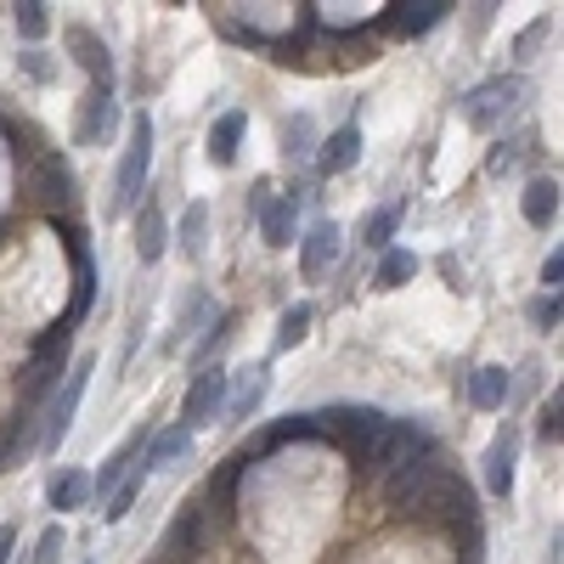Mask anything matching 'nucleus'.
<instances>
[{
	"label": "nucleus",
	"instance_id": "nucleus-1",
	"mask_svg": "<svg viewBox=\"0 0 564 564\" xmlns=\"http://www.w3.org/2000/svg\"><path fill=\"white\" fill-rule=\"evenodd\" d=\"M384 486H390V508L406 513V520L417 513V520H441V525L475 531V491H468L435 452L412 457L401 475H390Z\"/></svg>",
	"mask_w": 564,
	"mask_h": 564
},
{
	"label": "nucleus",
	"instance_id": "nucleus-2",
	"mask_svg": "<svg viewBox=\"0 0 564 564\" xmlns=\"http://www.w3.org/2000/svg\"><path fill=\"white\" fill-rule=\"evenodd\" d=\"M423 452H435V441H430V430H417V423H384L379 430V441H372L356 463L367 468V475H379V480H390V475H401V468L412 463V457H423Z\"/></svg>",
	"mask_w": 564,
	"mask_h": 564
},
{
	"label": "nucleus",
	"instance_id": "nucleus-3",
	"mask_svg": "<svg viewBox=\"0 0 564 564\" xmlns=\"http://www.w3.org/2000/svg\"><path fill=\"white\" fill-rule=\"evenodd\" d=\"M148 170H153V119L135 113V119H130V141H124V159H119L113 215H124V209L141 204V193H148Z\"/></svg>",
	"mask_w": 564,
	"mask_h": 564
},
{
	"label": "nucleus",
	"instance_id": "nucleus-4",
	"mask_svg": "<svg viewBox=\"0 0 564 564\" xmlns=\"http://www.w3.org/2000/svg\"><path fill=\"white\" fill-rule=\"evenodd\" d=\"M90 356H79L68 372H63V390L52 395V406H45V417H40V446L45 452H57L63 441H68V430H74V412H79V401H85V384H90Z\"/></svg>",
	"mask_w": 564,
	"mask_h": 564
},
{
	"label": "nucleus",
	"instance_id": "nucleus-5",
	"mask_svg": "<svg viewBox=\"0 0 564 564\" xmlns=\"http://www.w3.org/2000/svg\"><path fill=\"white\" fill-rule=\"evenodd\" d=\"M520 97H525V85L513 79V74H497V79L475 85V90L463 97V119L475 124V130H497L513 108H520Z\"/></svg>",
	"mask_w": 564,
	"mask_h": 564
},
{
	"label": "nucleus",
	"instance_id": "nucleus-6",
	"mask_svg": "<svg viewBox=\"0 0 564 564\" xmlns=\"http://www.w3.org/2000/svg\"><path fill=\"white\" fill-rule=\"evenodd\" d=\"M113 119H119V108H113V85H90L85 90V102H79V119H74V141L79 148H102L108 141V130H113Z\"/></svg>",
	"mask_w": 564,
	"mask_h": 564
},
{
	"label": "nucleus",
	"instance_id": "nucleus-7",
	"mask_svg": "<svg viewBox=\"0 0 564 564\" xmlns=\"http://www.w3.org/2000/svg\"><path fill=\"white\" fill-rule=\"evenodd\" d=\"M220 401H226V372H220V367H198L193 384H186V395H181L186 430H204V423L220 412Z\"/></svg>",
	"mask_w": 564,
	"mask_h": 564
},
{
	"label": "nucleus",
	"instance_id": "nucleus-8",
	"mask_svg": "<svg viewBox=\"0 0 564 564\" xmlns=\"http://www.w3.org/2000/svg\"><path fill=\"white\" fill-rule=\"evenodd\" d=\"M249 475V452H231L220 468H215V480H209V502H204V520L226 525L231 520V508H238V486Z\"/></svg>",
	"mask_w": 564,
	"mask_h": 564
},
{
	"label": "nucleus",
	"instance_id": "nucleus-9",
	"mask_svg": "<svg viewBox=\"0 0 564 564\" xmlns=\"http://www.w3.org/2000/svg\"><path fill=\"white\" fill-rule=\"evenodd\" d=\"M29 186H34V198L52 209V215H68V209H74V175H68V164H63L57 153H45V159L34 164Z\"/></svg>",
	"mask_w": 564,
	"mask_h": 564
},
{
	"label": "nucleus",
	"instance_id": "nucleus-10",
	"mask_svg": "<svg viewBox=\"0 0 564 564\" xmlns=\"http://www.w3.org/2000/svg\"><path fill=\"white\" fill-rule=\"evenodd\" d=\"M265 384H271V367L265 361H249V367H238V379H226V417H254V406L265 401Z\"/></svg>",
	"mask_w": 564,
	"mask_h": 564
},
{
	"label": "nucleus",
	"instance_id": "nucleus-11",
	"mask_svg": "<svg viewBox=\"0 0 564 564\" xmlns=\"http://www.w3.org/2000/svg\"><path fill=\"white\" fill-rule=\"evenodd\" d=\"M513 452H520V430L513 423H502L497 430V441L486 446V486H491V497H508L513 491Z\"/></svg>",
	"mask_w": 564,
	"mask_h": 564
},
{
	"label": "nucleus",
	"instance_id": "nucleus-12",
	"mask_svg": "<svg viewBox=\"0 0 564 564\" xmlns=\"http://www.w3.org/2000/svg\"><path fill=\"white\" fill-rule=\"evenodd\" d=\"M339 238H345V231H339L334 220H316V226L305 231V243H300V265H305V276H311V282L339 260Z\"/></svg>",
	"mask_w": 564,
	"mask_h": 564
},
{
	"label": "nucleus",
	"instance_id": "nucleus-13",
	"mask_svg": "<svg viewBox=\"0 0 564 564\" xmlns=\"http://www.w3.org/2000/svg\"><path fill=\"white\" fill-rule=\"evenodd\" d=\"M68 52H74V63L90 74V85H97V79H102V85H113V57H108V45H102L97 34H90L85 23H74V29H68Z\"/></svg>",
	"mask_w": 564,
	"mask_h": 564
},
{
	"label": "nucleus",
	"instance_id": "nucleus-14",
	"mask_svg": "<svg viewBox=\"0 0 564 564\" xmlns=\"http://www.w3.org/2000/svg\"><path fill=\"white\" fill-rule=\"evenodd\" d=\"M243 135H249V113H243V108H226V113L215 119V130H209V159H215L220 170H231V164H238Z\"/></svg>",
	"mask_w": 564,
	"mask_h": 564
},
{
	"label": "nucleus",
	"instance_id": "nucleus-15",
	"mask_svg": "<svg viewBox=\"0 0 564 564\" xmlns=\"http://www.w3.org/2000/svg\"><path fill=\"white\" fill-rule=\"evenodd\" d=\"M209 536V520H204V502H181V513H175V525H170V536H164V553H175V558H186V553H198V542Z\"/></svg>",
	"mask_w": 564,
	"mask_h": 564
},
{
	"label": "nucleus",
	"instance_id": "nucleus-16",
	"mask_svg": "<svg viewBox=\"0 0 564 564\" xmlns=\"http://www.w3.org/2000/svg\"><path fill=\"white\" fill-rule=\"evenodd\" d=\"M356 159H361V130H356V124H339L334 135L322 141V153H316V170H322V175H345V170H350Z\"/></svg>",
	"mask_w": 564,
	"mask_h": 564
},
{
	"label": "nucleus",
	"instance_id": "nucleus-17",
	"mask_svg": "<svg viewBox=\"0 0 564 564\" xmlns=\"http://www.w3.org/2000/svg\"><path fill=\"white\" fill-rule=\"evenodd\" d=\"M294 226H300V193H289V198H265V209H260V231H265V243H271V249L294 243Z\"/></svg>",
	"mask_w": 564,
	"mask_h": 564
},
{
	"label": "nucleus",
	"instance_id": "nucleus-18",
	"mask_svg": "<svg viewBox=\"0 0 564 564\" xmlns=\"http://www.w3.org/2000/svg\"><path fill=\"white\" fill-rule=\"evenodd\" d=\"M141 446H148V430H135V435H124V446H119V452H113V457L102 463V475L90 480V491H97V497H113V491H119V480L130 475V463L141 457Z\"/></svg>",
	"mask_w": 564,
	"mask_h": 564
},
{
	"label": "nucleus",
	"instance_id": "nucleus-19",
	"mask_svg": "<svg viewBox=\"0 0 564 564\" xmlns=\"http://www.w3.org/2000/svg\"><path fill=\"white\" fill-rule=\"evenodd\" d=\"M186 452H193V430H164V435H148V446H141V468H170L181 463Z\"/></svg>",
	"mask_w": 564,
	"mask_h": 564
},
{
	"label": "nucleus",
	"instance_id": "nucleus-20",
	"mask_svg": "<svg viewBox=\"0 0 564 564\" xmlns=\"http://www.w3.org/2000/svg\"><path fill=\"white\" fill-rule=\"evenodd\" d=\"M85 497H90V475H85V468H57L52 486H45V502H52L57 513L85 508Z\"/></svg>",
	"mask_w": 564,
	"mask_h": 564
},
{
	"label": "nucleus",
	"instance_id": "nucleus-21",
	"mask_svg": "<svg viewBox=\"0 0 564 564\" xmlns=\"http://www.w3.org/2000/svg\"><path fill=\"white\" fill-rule=\"evenodd\" d=\"M164 243H170V226H164V215H159V204L148 198V204H141V215H135V254L141 260H159L164 254Z\"/></svg>",
	"mask_w": 564,
	"mask_h": 564
},
{
	"label": "nucleus",
	"instance_id": "nucleus-22",
	"mask_svg": "<svg viewBox=\"0 0 564 564\" xmlns=\"http://www.w3.org/2000/svg\"><path fill=\"white\" fill-rule=\"evenodd\" d=\"M446 12H452L446 0H406V7H390V23H395L401 34H430Z\"/></svg>",
	"mask_w": 564,
	"mask_h": 564
},
{
	"label": "nucleus",
	"instance_id": "nucleus-23",
	"mask_svg": "<svg viewBox=\"0 0 564 564\" xmlns=\"http://www.w3.org/2000/svg\"><path fill=\"white\" fill-rule=\"evenodd\" d=\"M322 435V417H311V412H300V417H282V423H271V430L254 441V452H271V446H289V441H316Z\"/></svg>",
	"mask_w": 564,
	"mask_h": 564
},
{
	"label": "nucleus",
	"instance_id": "nucleus-24",
	"mask_svg": "<svg viewBox=\"0 0 564 564\" xmlns=\"http://www.w3.org/2000/svg\"><path fill=\"white\" fill-rule=\"evenodd\" d=\"M468 401L480 412H497L508 401V367H480L475 379H468Z\"/></svg>",
	"mask_w": 564,
	"mask_h": 564
},
{
	"label": "nucleus",
	"instance_id": "nucleus-25",
	"mask_svg": "<svg viewBox=\"0 0 564 564\" xmlns=\"http://www.w3.org/2000/svg\"><path fill=\"white\" fill-rule=\"evenodd\" d=\"M220 311H215V300L204 294V289H193L186 294V305H181V322H175V334H170V350H181L186 345V334H198V322H215Z\"/></svg>",
	"mask_w": 564,
	"mask_h": 564
},
{
	"label": "nucleus",
	"instance_id": "nucleus-26",
	"mask_svg": "<svg viewBox=\"0 0 564 564\" xmlns=\"http://www.w3.org/2000/svg\"><path fill=\"white\" fill-rule=\"evenodd\" d=\"M204 243H209V204L193 198V204H186V215H181V254H186V260H198Z\"/></svg>",
	"mask_w": 564,
	"mask_h": 564
},
{
	"label": "nucleus",
	"instance_id": "nucleus-27",
	"mask_svg": "<svg viewBox=\"0 0 564 564\" xmlns=\"http://www.w3.org/2000/svg\"><path fill=\"white\" fill-rule=\"evenodd\" d=\"M553 215H558V181H531V186H525V220H531L536 231H547Z\"/></svg>",
	"mask_w": 564,
	"mask_h": 564
},
{
	"label": "nucleus",
	"instance_id": "nucleus-28",
	"mask_svg": "<svg viewBox=\"0 0 564 564\" xmlns=\"http://www.w3.org/2000/svg\"><path fill=\"white\" fill-rule=\"evenodd\" d=\"M395 226H401V209H395V204H379V209H367V220H361V243H367V249H390Z\"/></svg>",
	"mask_w": 564,
	"mask_h": 564
},
{
	"label": "nucleus",
	"instance_id": "nucleus-29",
	"mask_svg": "<svg viewBox=\"0 0 564 564\" xmlns=\"http://www.w3.org/2000/svg\"><path fill=\"white\" fill-rule=\"evenodd\" d=\"M305 334H311V305H289V311H282V327H276L271 350H294V345H305Z\"/></svg>",
	"mask_w": 564,
	"mask_h": 564
},
{
	"label": "nucleus",
	"instance_id": "nucleus-30",
	"mask_svg": "<svg viewBox=\"0 0 564 564\" xmlns=\"http://www.w3.org/2000/svg\"><path fill=\"white\" fill-rule=\"evenodd\" d=\"M141 480H148V468H141V463H130V475L119 480V491H113V497H108V508H102V520H108V525H113V520H124V513H130V502H135Z\"/></svg>",
	"mask_w": 564,
	"mask_h": 564
},
{
	"label": "nucleus",
	"instance_id": "nucleus-31",
	"mask_svg": "<svg viewBox=\"0 0 564 564\" xmlns=\"http://www.w3.org/2000/svg\"><path fill=\"white\" fill-rule=\"evenodd\" d=\"M417 271V254H406V249H384V260H379V289H401V282Z\"/></svg>",
	"mask_w": 564,
	"mask_h": 564
},
{
	"label": "nucleus",
	"instance_id": "nucleus-32",
	"mask_svg": "<svg viewBox=\"0 0 564 564\" xmlns=\"http://www.w3.org/2000/svg\"><path fill=\"white\" fill-rule=\"evenodd\" d=\"M12 12H18V34L23 40H40L45 29H52V12H45L40 0H23V7H12Z\"/></svg>",
	"mask_w": 564,
	"mask_h": 564
},
{
	"label": "nucleus",
	"instance_id": "nucleus-33",
	"mask_svg": "<svg viewBox=\"0 0 564 564\" xmlns=\"http://www.w3.org/2000/svg\"><path fill=\"white\" fill-rule=\"evenodd\" d=\"M536 417H542V423H536V435H542V441L553 446V441L564 435V401H558V390H553V395L542 401V412H536Z\"/></svg>",
	"mask_w": 564,
	"mask_h": 564
},
{
	"label": "nucleus",
	"instance_id": "nucleus-34",
	"mask_svg": "<svg viewBox=\"0 0 564 564\" xmlns=\"http://www.w3.org/2000/svg\"><path fill=\"white\" fill-rule=\"evenodd\" d=\"M226 339H231V316H226V311H220V316H215V322H209V334H204V345H198V350H193V367H204V361H209V356H215V350H220V345H226Z\"/></svg>",
	"mask_w": 564,
	"mask_h": 564
},
{
	"label": "nucleus",
	"instance_id": "nucleus-35",
	"mask_svg": "<svg viewBox=\"0 0 564 564\" xmlns=\"http://www.w3.org/2000/svg\"><path fill=\"white\" fill-rule=\"evenodd\" d=\"M63 542H68V536H63V525H45V531H40V542H34V558H29V564H57Z\"/></svg>",
	"mask_w": 564,
	"mask_h": 564
},
{
	"label": "nucleus",
	"instance_id": "nucleus-36",
	"mask_svg": "<svg viewBox=\"0 0 564 564\" xmlns=\"http://www.w3.org/2000/svg\"><path fill=\"white\" fill-rule=\"evenodd\" d=\"M531 322L542 327V334H553V327H558V294H536L531 300Z\"/></svg>",
	"mask_w": 564,
	"mask_h": 564
},
{
	"label": "nucleus",
	"instance_id": "nucleus-37",
	"mask_svg": "<svg viewBox=\"0 0 564 564\" xmlns=\"http://www.w3.org/2000/svg\"><path fill=\"white\" fill-rule=\"evenodd\" d=\"M305 148H311V119L294 113V119H289V148H282V153H289V159H305Z\"/></svg>",
	"mask_w": 564,
	"mask_h": 564
},
{
	"label": "nucleus",
	"instance_id": "nucleus-38",
	"mask_svg": "<svg viewBox=\"0 0 564 564\" xmlns=\"http://www.w3.org/2000/svg\"><path fill=\"white\" fill-rule=\"evenodd\" d=\"M558 282H564V254L553 249V254L542 260V289H547V294H558Z\"/></svg>",
	"mask_w": 564,
	"mask_h": 564
},
{
	"label": "nucleus",
	"instance_id": "nucleus-39",
	"mask_svg": "<svg viewBox=\"0 0 564 564\" xmlns=\"http://www.w3.org/2000/svg\"><path fill=\"white\" fill-rule=\"evenodd\" d=\"M23 74H29V79H52V63H45V52H34V45H29V52H23Z\"/></svg>",
	"mask_w": 564,
	"mask_h": 564
},
{
	"label": "nucleus",
	"instance_id": "nucleus-40",
	"mask_svg": "<svg viewBox=\"0 0 564 564\" xmlns=\"http://www.w3.org/2000/svg\"><path fill=\"white\" fill-rule=\"evenodd\" d=\"M12 547H18V525H0V564L12 558Z\"/></svg>",
	"mask_w": 564,
	"mask_h": 564
}]
</instances>
